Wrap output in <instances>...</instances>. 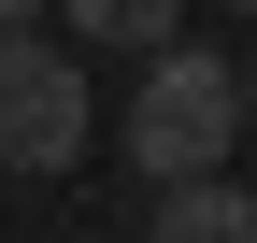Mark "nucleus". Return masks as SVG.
<instances>
[{
	"label": "nucleus",
	"instance_id": "obj_1",
	"mask_svg": "<svg viewBox=\"0 0 257 243\" xmlns=\"http://www.w3.org/2000/svg\"><path fill=\"white\" fill-rule=\"evenodd\" d=\"M229 143H243V57H214V43L172 29L143 57V86H128V172L186 186V172H229Z\"/></svg>",
	"mask_w": 257,
	"mask_h": 243
},
{
	"label": "nucleus",
	"instance_id": "obj_2",
	"mask_svg": "<svg viewBox=\"0 0 257 243\" xmlns=\"http://www.w3.org/2000/svg\"><path fill=\"white\" fill-rule=\"evenodd\" d=\"M100 100H86V57H57L43 29H0V172H72Z\"/></svg>",
	"mask_w": 257,
	"mask_h": 243
},
{
	"label": "nucleus",
	"instance_id": "obj_3",
	"mask_svg": "<svg viewBox=\"0 0 257 243\" xmlns=\"http://www.w3.org/2000/svg\"><path fill=\"white\" fill-rule=\"evenodd\" d=\"M143 243H257V186H229V172H186V186H157Z\"/></svg>",
	"mask_w": 257,
	"mask_h": 243
},
{
	"label": "nucleus",
	"instance_id": "obj_4",
	"mask_svg": "<svg viewBox=\"0 0 257 243\" xmlns=\"http://www.w3.org/2000/svg\"><path fill=\"white\" fill-rule=\"evenodd\" d=\"M57 29L100 43V57H157V43L186 29V0H57Z\"/></svg>",
	"mask_w": 257,
	"mask_h": 243
},
{
	"label": "nucleus",
	"instance_id": "obj_5",
	"mask_svg": "<svg viewBox=\"0 0 257 243\" xmlns=\"http://www.w3.org/2000/svg\"><path fill=\"white\" fill-rule=\"evenodd\" d=\"M0 29H43V0H0Z\"/></svg>",
	"mask_w": 257,
	"mask_h": 243
},
{
	"label": "nucleus",
	"instance_id": "obj_6",
	"mask_svg": "<svg viewBox=\"0 0 257 243\" xmlns=\"http://www.w3.org/2000/svg\"><path fill=\"white\" fill-rule=\"evenodd\" d=\"M243 114H257V43H243Z\"/></svg>",
	"mask_w": 257,
	"mask_h": 243
},
{
	"label": "nucleus",
	"instance_id": "obj_7",
	"mask_svg": "<svg viewBox=\"0 0 257 243\" xmlns=\"http://www.w3.org/2000/svg\"><path fill=\"white\" fill-rule=\"evenodd\" d=\"M229 15H257V0H229Z\"/></svg>",
	"mask_w": 257,
	"mask_h": 243
}]
</instances>
